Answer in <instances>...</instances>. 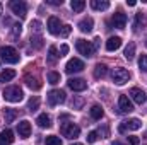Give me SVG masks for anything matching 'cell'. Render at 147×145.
<instances>
[{
  "label": "cell",
  "instance_id": "cell-1",
  "mask_svg": "<svg viewBox=\"0 0 147 145\" xmlns=\"http://www.w3.org/2000/svg\"><path fill=\"white\" fill-rule=\"evenodd\" d=\"M22 97H24V92H22V89L17 87V85L7 87V89L3 91V99L9 101V103H21Z\"/></svg>",
  "mask_w": 147,
  "mask_h": 145
},
{
  "label": "cell",
  "instance_id": "cell-2",
  "mask_svg": "<svg viewBox=\"0 0 147 145\" xmlns=\"http://www.w3.org/2000/svg\"><path fill=\"white\" fill-rule=\"evenodd\" d=\"M0 60L5 63H17L19 62V53L12 46H2L0 48Z\"/></svg>",
  "mask_w": 147,
  "mask_h": 145
},
{
  "label": "cell",
  "instance_id": "cell-3",
  "mask_svg": "<svg viewBox=\"0 0 147 145\" xmlns=\"http://www.w3.org/2000/svg\"><path fill=\"white\" fill-rule=\"evenodd\" d=\"M140 128H142L140 119L132 118V119L121 121V123H120V126H118V132H120V133H127V132H135V130H140Z\"/></svg>",
  "mask_w": 147,
  "mask_h": 145
},
{
  "label": "cell",
  "instance_id": "cell-4",
  "mask_svg": "<svg viewBox=\"0 0 147 145\" xmlns=\"http://www.w3.org/2000/svg\"><path fill=\"white\" fill-rule=\"evenodd\" d=\"M75 46H77V50H79V53L80 55H84V56H92L94 55V44L91 43V41H86V39H77V43H75Z\"/></svg>",
  "mask_w": 147,
  "mask_h": 145
},
{
  "label": "cell",
  "instance_id": "cell-5",
  "mask_svg": "<svg viewBox=\"0 0 147 145\" xmlns=\"http://www.w3.org/2000/svg\"><path fill=\"white\" fill-rule=\"evenodd\" d=\"M111 79L116 85H123L130 80V72L125 70V68H115L113 73H111Z\"/></svg>",
  "mask_w": 147,
  "mask_h": 145
},
{
  "label": "cell",
  "instance_id": "cell-6",
  "mask_svg": "<svg viewBox=\"0 0 147 145\" xmlns=\"http://www.w3.org/2000/svg\"><path fill=\"white\" fill-rule=\"evenodd\" d=\"M60 130H62V135L67 137V138H70V140L77 138V137L80 135V128H79L75 123H63Z\"/></svg>",
  "mask_w": 147,
  "mask_h": 145
},
{
  "label": "cell",
  "instance_id": "cell-7",
  "mask_svg": "<svg viewBox=\"0 0 147 145\" xmlns=\"http://www.w3.org/2000/svg\"><path fill=\"white\" fill-rule=\"evenodd\" d=\"M48 103L51 106H57V104H62L65 103V92L60 91V89H53L48 92Z\"/></svg>",
  "mask_w": 147,
  "mask_h": 145
},
{
  "label": "cell",
  "instance_id": "cell-8",
  "mask_svg": "<svg viewBox=\"0 0 147 145\" xmlns=\"http://www.w3.org/2000/svg\"><path fill=\"white\" fill-rule=\"evenodd\" d=\"M9 7H10V10H12L16 15H19V17H26L28 5H26L22 0H12V2L9 3Z\"/></svg>",
  "mask_w": 147,
  "mask_h": 145
},
{
  "label": "cell",
  "instance_id": "cell-9",
  "mask_svg": "<svg viewBox=\"0 0 147 145\" xmlns=\"http://www.w3.org/2000/svg\"><path fill=\"white\" fill-rule=\"evenodd\" d=\"M84 68H86V65H84V62L79 60V58L69 60V63L65 65V72L67 73H77V72H80V70H84Z\"/></svg>",
  "mask_w": 147,
  "mask_h": 145
},
{
  "label": "cell",
  "instance_id": "cell-10",
  "mask_svg": "<svg viewBox=\"0 0 147 145\" xmlns=\"http://www.w3.org/2000/svg\"><path fill=\"white\" fill-rule=\"evenodd\" d=\"M118 111L120 113H132L134 111V104L127 96H120L118 97Z\"/></svg>",
  "mask_w": 147,
  "mask_h": 145
},
{
  "label": "cell",
  "instance_id": "cell-11",
  "mask_svg": "<svg viewBox=\"0 0 147 145\" xmlns=\"http://www.w3.org/2000/svg\"><path fill=\"white\" fill-rule=\"evenodd\" d=\"M127 14H123V12H116V14H113V17H111V24L115 26V28H118V29H123L125 26H127Z\"/></svg>",
  "mask_w": 147,
  "mask_h": 145
},
{
  "label": "cell",
  "instance_id": "cell-12",
  "mask_svg": "<svg viewBox=\"0 0 147 145\" xmlns=\"http://www.w3.org/2000/svg\"><path fill=\"white\" fill-rule=\"evenodd\" d=\"M67 85H69L72 91H75V92H82V91L87 89V82L82 80V79H70V80L67 82Z\"/></svg>",
  "mask_w": 147,
  "mask_h": 145
},
{
  "label": "cell",
  "instance_id": "cell-13",
  "mask_svg": "<svg viewBox=\"0 0 147 145\" xmlns=\"http://www.w3.org/2000/svg\"><path fill=\"white\" fill-rule=\"evenodd\" d=\"M130 97H132L134 103H137V104H144V103H146V92H144L142 89H139V87L130 89Z\"/></svg>",
  "mask_w": 147,
  "mask_h": 145
},
{
  "label": "cell",
  "instance_id": "cell-14",
  "mask_svg": "<svg viewBox=\"0 0 147 145\" xmlns=\"http://www.w3.org/2000/svg\"><path fill=\"white\" fill-rule=\"evenodd\" d=\"M17 132H19V137L21 138H28L29 135H31V125H29V121H21V123H17Z\"/></svg>",
  "mask_w": 147,
  "mask_h": 145
},
{
  "label": "cell",
  "instance_id": "cell-15",
  "mask_svg": "<svg viewBox=\"0 0 147 145\" xmlns=\"http://www.w3.org/2000/svg\"><path fill=\"white\" fill-rule=\"evenodd\" d=\"M60 29H62L60 19H58V17H50V19H48V31H50L51 34H60Z\"/></svg>",
  "mask_w": 147,
  "mask_h": 145
},
{
  "label": "cell",
  "instance_id": "cell-16",
  "mask_svg": "<svg viewBox=\"0 0 147 145\" xmlns=\"http://www.w3.org/2000/svg\"><path fill=\"white\" fill-rule=\"evenodd\" d=\"M92 26H94V21L91 17H84L80 22H79V29L82 33H91L92 31Z\"/></svg>",
  "mask_w": 147,
  "mask_h": 145
},
{
  "label": "cell",
  "instance_id": "cell-17",
  "mask_svg": "<svg viewBox=\"0 0 147 145\" xmlns=\"http://www.w3.org/2000/svg\"><path fill=\"white\" fill-rule=\"evenodd\" d=\"M120 46H121V38H118V36H111L106 41V50L108 51H116Z\"/></svg>",
  "mask_w": 147,
  "mask_h": 145
},
{
  "label": "cell",
  "instance_id": "cell-18",
  "mask_svg": "<svg viewBox=\"0 0 147 145\" xmlns=\"http://www.w3.org/2000/svg\"><path fill=\"white\" fill-rule=\"evenodd\" d=\"M24 82H26V85L31 89V91H39L41 89V82L34 79V77H31V75H26L24 77Z\"/></svg>",
  "mask_w": 147,
  "mask_h": 145
},
{
  "label": "cell",
  "instance_id": "cell-19",
  "mask_svg": "<svg viewBox=\"0 0 147 145\" xmlns=\"http://www.w3.org/2000/svg\"><path fill=\"white\" fill-rule=\"evenodd\" d=\"M38 126H41V128H50L51 126V118L46 114V113H43V114H39L36 119Z\"/></svg>",
  "mask_w": 147,
  "mask_h": 145
},
{
  "label": "cell",
  "instance_id": "cell-20",
  "mask_svg": "<svg viewBox=\"0 0 147 145\" xmlns=\"http://www.w3.org/2000/svg\"><path fill=\"white\" fill-rule=\"evenodd\" d=\"M91 7L94 10H106L110 7V2L108 0H92L91 2Z\"/></svg>",
  "mask_w": 147,
  "mask_h": 145
},
{
  "label": "cell",
  "instance_id": "cell-21",
  "mask_svg": "<svg viewBox=\"0 0 147 145\" xmlns=\"http://www.w3.org/2000/svg\"><path fill=\"white\" fill-rule=\"evenodd\" d=\"M89 114H91V118H92V119H101V118H103V114H105V111H103L101 106L94 104L92 108L89 109Z\"/></svg>",
  "mask_w": 147,
  "mask_h": 145
},
{
  "label": "cell",
  "instance_id": "cell-22",
  "mask_svg": "<svg viewBox=\"0 0 147 145\" xmlns=\"http://www.w3.org/2000/svg\"><path fill=\"white\" fill-rule=\"evenodd\" d=\"M106 73H108V67H106L105 63H98V65L94 67V77H96V79H103Z\"/></svg>",
  "mask_w": 147,
  "mask_h": 145
},
{
  "label": "cell",
  "instance_id": "cell-23",
  "mask_svg": "<svg viewBox=\"0 0 147 145\" xmlns=\"http://www.w3.org/2000/svg\"><path fill=\"white\" fill-rule=\"evenodd\" d=\"M0 142L5 144V145L12 144V142H14V133H12L10 130H3V132L0 133Z\"/></svg>",
  "mask_w": 147,
  "mask_h": 145
},
{
  "label": "cell",
  "instance_id": "cell-24",
  "mask_svg": "<svg viewBox=\"0 0 147 145\" xmlns=\"http://www.w3.org/2000/svg\"><path fill=\"white\" fill-rule=\"evenodd\" d=\"M14 77H16V70L7 68V70L0 72V84H2V82H9V80H12Z\"/></svg>",
  "mask_w": 147,
  "mask_h": 145
},
{
  "label": "cell",
  "instance_id": "cell-25",
  "mask_svg": "<svg viewBox=\"0 0 147 145\" xmlns=\"http://www.w3.org/2000/svg\"><path fill=\"white\" fill-rule=\"evenodd\" d=\"M3 116H5V123H12L17 116V111L12 108H5L3 109Z\"/></svg>",
  "mask_w": 147,
  "mask_h": 145
},
{
  "label": "cell",
  "instance_id": "cell-26",
  "mask_svg": "<svg viewBox=\"0 0 147 145\" xmlns=\"http://www.w3.org/2000/svg\"><path fill=\"white\" fill-rule=\"evenodd\" d=\"M125 58L130 62V60H134V56H135V43H128L127 44V48H125Z\"/></svg>",
  "mask_w": 147,
  "mask_h": 145
},
{
  "label": "cell",
  "instance_id": "cell-27",
  "mask_svg": "<svg viewBox=\"0 0 147 145\" xmlns=\"http://www.w3.org/2000/svg\"><path fill=\"white\" fill-rule=\"evenodd\" d=\"M58 58H60V55H58L57 46H50V50H48V63H55Z\"/></svg>",
  "mask_w": 147,
  "mask_h": 145
},
{
  "label": "cell",
  "instance_id": "cell-28",
  "mask_svg": "<svg viewBox=\"0 0 147 145\" xmlns=\"http://www.w3.org/2000/svg\"><path fill=\"white\" fill-rule=\"evenodd\" d=\"M70 7H72L74 12H82L84 7H86V2L84 0H72L70 2Z\"/></svg>",
  "mask_w": 147,
  "mask_h": 145
},
{
  "label": "cell",
  "instance_id": "cell-29",
  "mask_svg": "<svg viewBox=\"0 0 147 145\" xmlns=\"http://www.w3.org/2000/svg\"><path fill=\"white\" fill-rule=\"evenodd\" d=\"M45 144L46 145H62V140H60V137H57V135H50V137L45 138Z\"/></svg>",
  "mask_w": 147,
  "mask_h": 145
},
{
  "label": "cell",
  "instance_id": "cell-30",
  "mask_svg": "<svg viewBox=\"0 0 147 145\" xmlns=\"http://www.w3.org/2000/svg\"><path fill=\"white\" fill-rule=\"evenodd\" d=\"M38 106H39V97H38V96H33V97L29 99V103H28V109H29V111H36Z\"/></svg>",
  "mask_w": 147,
  "mask_h": 145
},
{
  "label": "cell",
  "instance_id": "cell-31",
  "mask_svg": "<svg viewBox=\"0 0 147 145\" xmlns=\"http://www.w3.org/2000/svg\"><path fill=\"white\" fill-rule=\"evenodd\" d=\"M48 82L50 84H58L60 82V73H57V72H48Z\"/></svg>",
  "mask_w": 147,
  "mask_h": 145
},
{
  "label": "cell",
  "instance_id": "cell-32",
  "mask_svg": "<svg viewBox=\"0 0 147 145\" xmlns=\"http://www.w3.org/2000/svg\"><path fill=\"white\" fill-rule=\"evenodd\" d=\"M144 22H146L144 15H142V14H137V15H135V24H134V26H135V31H137V29L140 28V24L144 26Z\"/></svg>",
  "mask_w": 147,
  "mask_h": 145
},
{
  "label": "cell",
  "instance_id": "cell-33",
  "mask_svg": "<svg viewBox=\"0 0 147 145\" xmlns=\"http://www.w3.org/2000/svg\"><path fill=\"white\" fill-rule=\"evenodd\" d=\"M72 33V26H62V29H60V36H63V38H67L69 34Z\"/></svg>",
  "mask_w": 147,
  "mask_h": 145
},
{
  "label": "cell",
  "instance_id": "cell-34",
  "mask_svg": "<svg viewBox=\"0 0 147 145\" xmlns=\"http://www.w3.org/2000/svg\"><path fill=\"white\" fill-rule=\"evenodd\" d=\"M139 67H140V70L147 72V55H142V56H140V60H139Z\"/></svg>",
  "mask_w": 147,
  "mask_h": 145
},
{
  "label": "cell",
  "instance_id": "cell-35",
  "mask_svg": "<svg viewBox=\"0 0 147 145\" xmlns=\"http://www.w3.org/2000/svg\"><path fill=\"white\" fill-rule=\"evenodd\" d=\"M21 33H22V26L21 24H14L12 26V34L14 36H21Z\"/></svg>",
  "mask_w": 147,
  "mask_h": 145
},
{
  "label": "cell",
  "instance_id": "cell-36",
  "mask_svg": "<svg viewBox=\"0 0 147 145\" xmlns=\"http://www.w3.org/2000/svg\"><path fill=\"white\" fill-rule=\"evenodd\" d=\"M98 140V132H89V135H87V142L89 144H94Z\"/></svg>",
  "mask_w": 147,
  "mask_h": 145
},
{
  "label": "cell",
  "instance_id": "cell-37",
  "mask_svg": "<svg viewBox=\"0 0 147 145\" xmlns=\"http://www.w3.org/2000/svg\"><path fill=\"white\" fill-rule=\"evenodd\" d=\"M31 31H34V33H39L41 31V22L39 21H33L31 22Z\"/></svg>",
  "mask_w": 147,
  "mask_h": 145
},
{
  "label": "cell",
  "instance_id": "cell-38",
  "mask_svg": "<svg viewBox=\"0 0 147 145\" xmlns=\"http://www.w3.org/2000/svg\"><path fill=\"white\" fill-rule=\"evenodd\" d=\"M31 44H34V48H41L43 46V39L41 38H31Z\"/></svg>",
  "mask_w": 147,
  "mask_h": 145
},
{
  "label": "cell",
  "instance_id": "cell-39",
  "mask_svg": "<svg viewBox=\"0 0 147 145\" xmlns=\"http://www.w3.org/2000/svg\"><path fill=\"white\" fill-rule=\"evenodd\" d=\"M82 104H84V99H80V97H79V99H74L72 101V108H80V106H82Z\"/></svg>",
  "mask_w": 147,
  "mask_h": 145
},
{
  "label": "cell",
  "instance_id": "cell-40",
  "mask_svg": "<svg viewBox=\"0 0 147 145\" xmlns=\"http://www.w3.org/2000/svg\"><path fill=\"white\" fill-rule=\"evenodd\" d=\"M60 53H62L60 56H63V55H67V53H69V46H67V44H62V48H60Z\"/></svg>",
  "mask_w": 147,
  "mask_h": 145
},
{
  "label": "cell",
  "instance_id": "cell-41",
  "mask_svg": "<svg viewBox=\"0 0 147 145\" xmlns=\"http://www.w3.org/2000/svg\"><path fill=\"white\" fill-rule=\"evenodd\" d=\"M128 142L132 145H139V138L137 137H128Z\"/></svg>",
  "mask_w": 147,
  "mask_h": 145
},
{
  "label": "cell",
  "instance_id": "cell-42",
  "mask_svg": "<svg viewBox=\"0 0 147 145\" xmlns=\"http://www.w3.org/2000/svg\"><path fill=\"white\" fill-rule=\"evenodd\" d=\"M46 3H50V5H62V0H46Z\"/></svg>",
  "mask_w": 147,
  "mask_h": 145
},
{
  "label": "cell",
  "instance_id": "cell-43",
  "mask_svg": "<svg viewBox=\"0 0 147 145\" xmlns=\"http://www.w3.org/2000/svg\"><path fill=\"white\" fill-rule=\"evenodd\" d=\"M135 3H137V2H135V0H127V5H130V7H134V5H135Z\"/></svg>",
  "mask_w": 147,
  "mask_h": 145
},
{
  "label": "cell",
  "instance_id": "cell-44",
  "mask_svg": "<svg viewBox=\"0 0 147 145\" xmlns=\"http://www.w3.org/2000/svg\"><path fill=\"white\" fill-rule=\"evenodd\" d=\"M111 145H123V144H120V142H111Z\"/></svg>",
  "mask_w": 147,
  "mask_h": 145
},
{
  "label": "cell",
  "instance_id": "cell-45",
  "mask_svg": "<svg viewBox=\"0 0 147 145\" xmlns=\"http://www.w3.org/2000/svg\"><path fill=\"white\" fill-rule=\"evenodd\" d=\"M0 15H2V3H0Z\"/></svg>",
  "mask_w": 147,
  "mask_h": 145
},
{
  "label": "cell",
  "instance_id": "cell-46",
  "mask_svg": "<svg viewBox=\"0 0 147 145\" xmlns=\"http://www.w3.org/2000/svg\"><path fill=\"white\" fill-rule=\"evenodd\" d=\"M74 145H82V144H74Z\"/></svg>",
  "mask_w": 147,
  "mask_h": 145
},
{
  "label": "cell",
  "instance_id": "cell-47",
  "mask_svg": "<svg viewBox=\"0 0 147 145\" xmlns=\"http://www.w3.org/2000/svg\"><path fill=\"white\" fill-rule=\"evenodd\" d=\"M0 145H5V144H2V142H0Z\"/></svg>",
  "mask_w": 147,
  "mask_h": 145
},
{
  "label": "cell",
  "instance_id": "cell-48",
  "mask_svg": "<svg viewBox=\"0 0 147 145\" xmlns=\"http://www.w3.org/2000/svg\"><path fill=\"white\" fill-rule=\"evenodd\" d=\"M146 46H147V41H146Z\"/></svg>",
  "mask_w": 147,
  "mask_h": 145
}]
</instances>
